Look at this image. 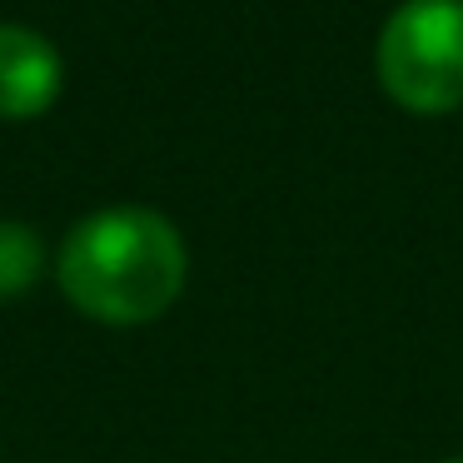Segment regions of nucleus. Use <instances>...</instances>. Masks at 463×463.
Returning a JSON list of instances; mask_svg holds the SVG:
<instances>
[{
  "label": "nucleus",
  "mask_w": 463,
  "mask_h": 463,
  "mask_svg": "<svg viewBox=\"0 0 463 463\" xmlns=\"http://www.w3.org/2000/svg\"><path fill=\"white\" fill-rule=\"evenodd\" d=\"M449 463H463V458H449Z\"/></svg>",
  "instance_id": "obj_5"
},
{
  "label": "nucleus",
  "mask_w": 463,
  "mask_h": 463,
  "mask_svg": "<svg viewBox=\"0 0 463 463\" xmlns=\"http://www.w3.org/2000/svg\"><path fill=\"white\" fill-rule=\"evenodd\" d=\"M61 95V55L25 25H0V115L31 120Z\"/></svg>",
  "instance_id": "obj_3"
},
{
  "label": "nucleus",
  "mask_w": 463,
  "mask_h": 463,
  "mask_svg": "<svg viewBox=\"0 0 463 463\" xmlns=\"http://www.w3.org/2000/svg\"><path fill=\"white\" fill-rule=\"evenodd\" d=\"M45 264V244L35 230L15 220H0V299H21Z\"/></svg>",
  "instance_id": "obj_4"
},
{
  "label": "nucleus",
  "mask_w": 463,
  "mask_h": 463,
  "mask_svg": "<svg viewBox=\"0 0 463 463\" xmlns=\"http://www.w3.org/2000/svg\"><path fill=\"white\" fill-rule=\"evenodd\" d=\"M379 80L403 110L463 105V0H403L379 31Z\"/></svg>",
  "instance_id": "obj_2"
},
{
  "label": "nucleus",
  "mask_w": 463,
  "mask_h": 463,
  "mask_svg": "<svg viewBox=\"0 0 463 463\" xmlns=\"http://www.w3.org/2000/svg\"><path fill=\"white\" fill-rule=\"evenodd\" d=\"M61 289L75 309L105 324H145L184 289V240L165 214L115 204L80 220L61 244Z\"/></svg>",
  "instance_id": "obj_1"
}]
</instances>
